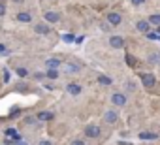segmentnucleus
I'll return each mask as SVG.
<instances>
[{"label":"nucleus","instance_id":"obj_22","mask_svg":"<svg viewBox=\"0 0 160 145\" xmlns=\"http://www.w3.org/2000/svg\"><path fill=\"white\" fill-rule=\"evenodd\" d=\"M17 76L19 78H27L28 76V70L27 68H17Z\"/></svg>","mask_w":160,"mask_h":145},{"label":"nucleus","instance_id":"obj_9","mask_svg":"<svg viewBox=\"0 0 160 145\" xmlns=\"http://www.w3.org/2000/svg\"><path fill=\"white\" fill-rule=\"evenodd\" d=\"M111 102H113L115 106H124V104H126V96H124L122 92H115V94L111 96Z\"/></svg>","mask_w":160,"mask_h":145},{"label":"nucleus","instance_id":"obj_24","mask_svg":"<svg viewBox=\"0 0 160 145\" xmlns=\"http://www.w3.org/2000/svg\"><path fill=\"white\" fill-rule=\"evenodd\" d=\"M130 4H134V6H141V4H145V0H130Z\"/></svg>","mask_w":160,"mask_h":145},{"label":"nucleus","instance_id":"obj_23","mask_svg":"<svg viewBox=\"0 0 160 145\" xmlns=\"http://www.w3.org/2000/svg\"><path fill=\"white\" fill-rule=\"evenodd\" d=\"M4 13H6V4H4V2H0V17H2Z\"/></svg>","mask_w":160,"mask_h":145},{"label":"nucleus","instance_id":"obj_5","mask_svg":"<svg viewBox=\"0 0 160 145\" xmlns=\"http://www.w3.org/2000/svg\"><path fill=\"white\" fill-rule=\"evenodd\" d=\"M43 19H45L47 23H58V21H60V13H58V12H45V13H43Z\"/></svg>","mask_w":160,"mask_h":145},{"label":"nucleus","instance_id":"obj_26","mask_svg":"<svg viewBox=\"0 0 160 145\" xmlns=\"http://www.w3.org/2000/svg\"><path fill=\"white\" fill-rule=\"evenodd\" d=\"M134 87H136V85H134V81H128V83H126V89H130V91H134Z\"/></svg>","mask_w":160,"mask_h":145},{"label":"nucleus","instance_id":"obj_25","mask_svg":"<svg viewBox=\"0 0 160 145\" xmlns=\"http://www.w3.org/2000/svg\"><path fill=\"white\" fill-rule=\"evenodd\" d=\"M70 145H85V141H81V139H73Z\"/></svg>","mask_w":160,"mask_h":145},{"label":"nucleus","instance_id":"obj_7","mask_svg":"<svg viewBox=\"0 0 160 145\" xmlns=\"http://www.w3.org/2000/svg\"><path fill=\"white\" fill-rule=\"evenodd\" d=\"M109 45H111L113 49H121V47H124V40H122L121 36H111V38H109Z\"/></svg>","mask_w":160,"mask_h":145},{"label":"nucleus","instance_id":"obj_2","mask_svg":"<svg viewBox=\"0 0 160 145\" xmlns=\"http://www.w3.org/2000/svg\"><path fill=\"white\" fill-rule=\"evenodd\" d=\"M141 85H143L145 89H152V87L156 85V79H154V76H152V74H149V72L141 74Z\"/></svg>","mask_w":160,"mask_h":145},{"label":"nucleus","instance_id":"obj_21","mask_svg":"<svg viewBox=\"0 0 160 145\" xmlns=\"http://www.w3.org/2000/svg\"><path fill=\"white\" fill-rule=\"evenodd\" d=\"M126 64H128V66H136V64H138L136 57H132V55H126Z\"/></svg>","mask_w":160,"mask_h":145},{"label":"nucleus","instance_id":"obj_10","mask_svg":"<svg viewBox=\"0 0 160 145\" xmlns=\"http://www.w3.org/2000/svg\"><path fill=\"white\" fill-rule=\"evenodd\" d=\"M64 70H66V74H77V72L81 70V66L75 64V62H66L64 64Z\"/></svg>","mask_w":160,"mask_h":145},{"label":"nucleus","instance_id":"obj_16","mask_svg":"<svg viewBox=\"0 0 160 145\" xmlns=\"http://www.w3.org/2000/svg\"><path fill=\"white\" fill-rule=\"evenodd\" d=\"M139 138L141 139H158V134H154V132H141Z\"/></svg>","mask_w":160,"mask_h":145},{"label":"nucleus","instance_id":"obj_30","mask_svg":"<svg viewBox=\"0 0 160 145\" xmlns=\"http://www.w3.org/2000/svg\"><path fill=\"white\" fill-rule=\"evenodd\" d=\"M19 145H28V143H19Z\"/></svg>","mask_w":160,"mask_h":145},{"label":"nucleus","instance_id":"obj_29","mask_svg":"<svg viewBox=\"0 0 160 145\" xmlns=\"http://www.w3.org/2000/svg\"><path fill=\"white\" fill-rule=\"evenodd\" d=\"M13 2H15V4H21V2H23V0H13Z\"/></svg>","mask_w":160,"mask_h":145},{"label":"nucleus","instance_id":"obj_8","mask_svg":"<svg viewBox=\"0 0 160 145\" xmlns=\"http://www.w3.org/2000/svg\"><path fill=\"white\" fill-rule=\"evenodd\" d=\"M34 32L43 36V34H49V32H51V28H49V25H47V23H38V25L34 27Z\"/></svg>","mask_w":160,"mask_h":145},{"label":"nucleus","instance_id":"obj_1","mask_svg":"<svg viewBox=\"0 0 160 145\" xmlns=\"http://www.w3.org/2000/svg\"><path fill=\"white\" fill-rule=\"evenodd\" d=\"M100 134H102V128L98 124H87L85 126V136L87 138L94 139V138H100Z\"/></svg>","mask_w":160,"mask_h":145},{"label":"nucleus","instance_id":"obj_3","mask_svg":"<svg viewBox=\"0 0 160 145\" xmlns=\"http://www.w3.org/2000/svg\"><path fill=\"white\" fill-rule=\"evenodd\" d=\"M121 21H122L121 13H117V12H109V13H108V23H109L111 27H117V25H121Z\"/></svg>","mask_w":160,"mask_h":145},{"label":"nucleus","instance_id":"obj_27","mask_svg":"<svg viewBox=\"0 0 160 145\" xmlns=\"http://www.w3.org/2000/svg\"><path fill=\"white\" fill-rule=\"evenodd\" d=\"M34 78H36V79H38V81H40V79H43V78H45V74H40V72H38V74H36V76H34Z\"/></svg>","mask_w":160,"mask_h":145},{"label":"nucleus","instance_id":"obj_28","mask_svg":"<svg viewBox=\"0 0 160 145\" xmlns=\"http://www.w3.org/2000/svg\"><path fill=\"white\" fill-rule=\"evenodd\" d=\"M40 145H51V141H40Z\"/></svg>","mask_w":160,"mask_h":145},{"label":"nucleus","instance_id":"obj_14","mask_svg":"<svg viewBox=\"0 0 160 145\" xmlns=\"http://www.w3.org/2000/svg\"><path fill=\"white\" fill-rule=\"evenodd\" d=\"M38 119L40 121H51V119H55V115L51 111H40L38 113Z\"/></svg>","mask_w":160,"mask_h":145},{"label":"nucleus","instance_id":"obj_4","mask_svg":"<svg viewBox=\"0 0 160 145\" xmlns=\"http://www.w3.org/2000/svg\"><path fill=\"white\" fill-rule=\"evenodd\" d=\"M104 119H106V122H108V124H115V122H117V119H119V115H117V111H115V109H108V111L104 113Z\"/></svg>","mask_w":160,"mask_h":145},{"label":"nucleus","instance_id":"obj_19","mask_svg":"<svg viewBox=\"0 0 160 145\" xmlns=\"http://www.w3.org/2000/svg\"><path fill=\"white\" fill-rule=\"evenodd\" d=\"M6 136H8V139H10V138L19 139V134H17V130H15V128H8V130H6Z\"/></svg>","mask_w":160,"mask_h":145},{"label":"nucleus","instance_id":"obj_18","mask_svg":"<svg viewBox=\"0 0 160 145\" xmlns=\"http://www.w3.org/2000/svg\"><path fill=\"white\" fill-rule=\"evenodd\" d=\"M98 83H100V85H111V79H109L108 76L100 74V76H98Z\"/></svg>","mask_w":160,"mask_h":145},{"label":"nucleus","instance_id":"obj_13","mask_svg":"<svg viewBox=\"0 0 160 145\" xmlns=\"http://www.w3.org/2000/svg\"><path fill=\"white\" fill-rule=\"evenodd\" d=\"M60 74H58V70L57 68H47V72H45V78H49V79H57Z\"/></svg>","mask_w":160,"mask_h":145},{"label":"nucleus","instance_id":"obj_12","mask_svg":"<svg viewBox=\"0 0 160 145\" xmlns=\"http://www.w3.org/2000/svg\"><path fill=\"white\" fill-rule=\"evenodd\" d=\"M17 21H19V23H30V21H32V15H30L28 12H19V13H17Z\"/></svg>","mask_w":160,"mask_h":145},{"label":"nucleus","instance_id":"obj_6","mask_svg":"<svg viewBox=\"0 0 160 145\" xmlns=\"http://www.w3.org/2000/svg\"><path fill=\"white\" fill-rule=\"evenodd\" d=\"M136 28H138L139 32H143V34H147V32L151 30V23H149V21H145V19H139V21L136 23Z\"/></svg>","mask_w":160,"mask_h":145},{"label":"nucleus","instance_id":"obj_20","mask_svg":"<svg viewBox=\"0 0 160 145\" xmlns=\"http://www.w3.org/2000/svg\"><path fill=\"white\" fill-rule=\"evenodd\" d=\"M149 62H151V64H158V62H160V53H152V55L149 57Z\"/></svg>","mask_w":160,"mask_h":145},{"label":"nucleus","instance_id":"obj_15","mask_svg":"<svg viewBox=\"0 0 160 145\" xmlns=\"http://www.w3.org/2000/svg\"><path fill=\"white\" fill-rule=\"evenodd\" d=\"M45 64H47V68H58L60 66V58H47Z\"/></svg>","mask_w":160,"mask_h":145},{"label":"nucleus","instance_id":"obj_11","mask_svg":"<svg viewBox=\"0 0 160 145\" xmlns=\"http://www.w3.org/2000/svg\"><path fill=\"white\" fill-rule=\"evenodd\" d=\"M66 91H68L70 94L77 96V94H81V85H77V83H70V85L66 87Z\"/></svg>","mask_w":160,"mask_h":145},{"label":"nucleus","instance_id":"obj_17","mask_svg":"<svg viewBox=\"0 0 160 145\" xmlns=\"http://www.w3.org/2000/svg\"><path fill=\"white\" fill-rule=\"evenodd\" d=\"M151 25H156V27H160V13H152V15H149V19H147Z\"/></svg>","mask_w":160,"mask_h":145}]
</instances>
